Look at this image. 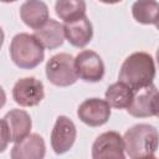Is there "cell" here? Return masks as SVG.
I'll return each instance as SVG.
<instances>
[{"instance_id": "7c38bea8", "label": "cell", "mask_w": 159, "mask_h": 159, "mask_svg": "<svg viewBox=\"0 0 159 159\" xmlns=\"http://www.w3.org/2000/svg\"><path fill=\"white\" fill-rule=\"evenodd\" d=\"M46 154V144L43 138L32 133L26 137L24 140L15 143L11 148L10 158L11 159H43Z\"/></svg>"}, {"instance_id": "44dd1931", "label": "cell", "mask_w": 159, "mask_h": 159, "mask_svg": "<svg viewBox=\"0 0 159 159\" xmlns=\"http://www.w3.org/2000/svg\"><path fill=\"white\" fill-rule=\"evenodd\" d=\"M142 159H157V158H155V157L153 155V157H148V158H142Z\"/></svg>"}, {"instance_id": "7a4b0ae2", "label": "cell", "mask_w": 159, "mask_h": 159, "mask_svg": "<svg viewBox=\"0 0 159 159\" xmlns=\"http://www.w3.org/2000/svg\"><path fill=\"white\" fill-rule=\"evenodd\" d=\"M123 143L130 159L153 157L159 145V132L152 124L138 123L124 133Z\"/></svg>"}, {"instance_id": "9a60e30c", "label": "cell", "mask_w": 159, "mask_h": 159, "mask_svg": "<svg viewBox=\"0 0 159 159\" xmlns=\"http://www.w3.org/2000/svg\"><path fill=\"white\" fill-rule=\"evenodd\" d=\"M39 42L47 50H55L60 47L65 41V29L63 25L53 19H50L42 27L37 29L32 34Z\"/></svg>"}, {"instance_id": "ffe728a7", "label": "cell", "mask_w": 159, "mask_h": 159, "mask_svg": "<svg viewBox=\"0 0 159 159\" xmlns=\"http://www.w3.org/2000/svg\"><path fill=\"white\" fill-rule=\"evenodd\" d=\"M157 62H158V66H159V48L157 50Z\"/></svg>"}, {"instance_id": "5bb4252c", "label": "cell", "mask_w": 159, "mask_h": 159, "mask_svg": "<svg viewBox=\"0 0 159 159\" xmlns=\"http://www.w3.org/2000/svg\"><path fill=\"white\" fill-rule=\"evenodd\" d=\"M63 29L67 41L75 47L81 48L87 46L93 36V26L87 16L73 22L63 24Z\"/></svg>"}, {"instance_id": "30bf717a", "label": "cell", "mask_w": 159, "mask_h": 159, "mask_svg": "<svg viewBox=\"0 0 159 159\" xmlns=\"http://www.w3.org/2000/svg\"><path fill=\"white\" fill-rule=\"evenodd\" d=\"M77 129L66 116H58L51 132V147L56 154H65L75 144Z\"/></svg>"}, {"instance_id": "7402d4cb", "label": "cell", "mask_w": 159, "mask_h": 159, "mask_svg": "<svg viewBox=\"0 0 159 159\" xmlns=\"http://www.w3.org/2000/svg\"><path fill=\"white\" fill-rule=\"evenodd\" d=\"M155 26H157V29H158V30H159V21H158V22H157V25H155Z\"/></svg>"}, {"instance_id": "ba28073f", "label": "cell", "mask_w": 159, "mask_h": 159, "mask_svg": "<svg viewBox=\"0 0 159 159\" xmlns=\"http://www.w3.org/2000/svg\"><path fill=\"white\" fill-rule=\"evenodd\" d=\"M43 97V83L35 77L20 78L12 87V98L21 107H35Z\"/></svg>"}, {"instance_id": "9c48e42d", "label": "cell", "mask_w": 159, "mask_h": 159, "mask_svg": "<svg viewBox=\"0 0 159 159\" xmlns=\"http://www.w3.org/2000/svg\"><path fill=\"white\" fill-rule=\"evenodd\" d=\"M77 116L84 124L89 127H99L108 122L111 117V106L106 99L88 98L80 104Z\"/></svg>"}, {"instance_id": "2e32d148", "label": "cell", "mask_w": 159, "mask_h": 159, "mask_svg": "<svg viewBox=\"0 0 159 159\" xmlns=\"http://www.w3.org/2000/svg\"><path fill=\"white\" fill-rule=\"evenodd\" d=\"M106 101L108 104L117 109L128 108L132 104L134 97V89H132L125 83L118 81L111 84L106 91Z\"/></svg>"}, {"instance_id": "52a82bcc", "label": "cell", "mask_w": 159, "mask_h": 159, "mask_svg": "<svg viewBox=\"0 0 159 159\" xmlns=\"http://www.w3.org/2000/svg\"><path fill=\"white\" fill-rule=\"evenodd\" d=\"M77 76L86 82L102 81L106 67L101 56L92 50H83L75 57Z\"/></svg>"}, {"instance_id": "e0dca14e", "label": "cell", "mask_w": 159, "mask_h": 159, "mask_svg": "<svg viewBox=\"0 0 159 159\" xmlns=\"http://www.w3.org/2000/svg\"><path fill=\"white\" fill-rule=\"evenodd\" d=\"M55 11L65 24L73 22L86 16V2L83 0H58L55 4Z\"/></svg>"}, {"instance_id": "4fadbf2b", "label": "cell", "mask_w": 159, "mask_h": 159, "mask_svg": "<svg viewBox=\"0 0 159 159\" xmlns=\"http://www.w3.org/2000/svg\"><path fill=\"white\" fill-rule=\"evenodd\" d=\"M20 17L25 25L37 30L42 27L48 20V7L43 1L29 0L20 6Z\"/></svg>"}, {"instance_id": "3957f363", "label": "cell", "mask_w": 159, "mask_h": 159, "mask_svg": "<svg viewBox=\"0 0 159 159\" xmlns=\"http://www.w3.org/2000/svg\"><path fill=\"white\" fill-rule=\"evenodd\" d=\"M10 57L17 67L32 70L43 61L45 48L34 35L20 32L10 42Z\"/></svg>"}, {"instance_id": "6da1fadb", "label": "cell", "mask_w": 159, "mask_h": 159, "mask_svg": "<svg viewBox=\"0 0 159 159\" xmlns=\"http://www.w3.org/2000/svg\"><path fill=\"white\" fill-rule=\"evenodd\" d=\"M155 65L152 55L139 51L129 55L122 63L118 80L137 91L153 84Z\"/></svg>"}, {"instance_id": "8992f818", "label": "cell", "mask_w": 159, "mask_h": 159, "mask_svg": "<svg viewBox=\"0 0 159 159\" xmlns=\"http://www.w3.org/2000/svg\"><path fill=\"white\" fill-rule=\"evenodd\" d=\"M123 137L114 130L99 134L92 144V159H125Z\"/></svg>"}, {"instance_id": "ac0fdd59", "label": "cell", "mask_w": 159, "mask_h": 159, "mask_svg": "<svg viewBox=\"0 0 159 159\" xmlns=\"http://www.w3.org/2000/svg\"><path fill=\"white\" fill-rule=\"evenodd\" d=\"M134 20L144 25H157L159 21V2L153 0H140L132 5Z\"/></svg>"}, {"instance_id": "8fae6325", "label": "cell", "mask_w": 159, "mask_h": 159, "mask_svg": "<svg viewBox=\"0 0 159 159\" xmlns=\"http://www.w3.org/2000/svg\"><path fill=\"white\" fill-rule=\"evenodd\" d=\"M158 96H159V91L154 84L134 91L132 104L127 108V112L137 118L155 116V103Z\"/></svg>"}, {"instance_id": "277c9868", "label": "cell", "mask_w": 159, "mask_h": 159, "mask_svg": "<svg viewBox=\"0 0 159 159\" xmlns=\"http://www.w3.org/2000/svg\"><path fill=\"white\" fill-rule=\"evenodd\" d=\"M32 120L30 114L24 109H10L1 119V152L5 150L9 142L19 143L30 135Z\"/></svg>"}, {"instance_id": "d6986e66", "label": "cell", "mask_w": 159, "mask_h": 159, "mask_svg": "<svg viewBox=\"0 0 159 159\" xmlns=\"http://www.w3.org/2000/svg\"><path fill=\"white\" fill-rule=\"evenodd\" d=\"M155 116L159 117V96L157 98V103H155Z\"/></svg>"}, {"instance_id": "5b68a950", "label": "cell", "mask_w": 159, "mask_h": 159, "mask_svg": "<svg viewBox=\"0 0 159 159\" xmlns=\"http://www.w3.org/2000/svg\"><path fill=\"white\" fill-rule=\"evenodd\" d=\"M47 80L57 87H67L76 83L78 76L76 72L75 58L70 53L53 55L45 67Z\"/></svg>"}]
</instances>
